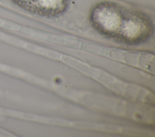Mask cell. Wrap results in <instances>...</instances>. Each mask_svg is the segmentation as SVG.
Returning <instances> with one entry per match:
<instances>
[{
  "instance_id": "1",
  "label": "cell",
  "mask_w": 155,
  "mask_h": 137,
  "mask_svg": "<svg viewBox=\"0 0 155 137\" xmlns=\"http://www.w3.org/2000/svg\"><path fill=\"white\" fill-rule=\"evenodd\" d=\"M90 19L97 31L124 43L145 42L154 31L153 22L147 14L111 1L97 4Z\"/></svg>"
},
{
  "instance_id": "2",
  "label": "cell",
  "mask_w": 155,
  "mask_h": 137,
  "mask_svg": "<svg viewBox=\"0 0 155 137\" xmlns=\"http://www.w3.org/2000/svg\"><path fill=\"white\" fill-rule=\"evenodd\" d=\"M21 8L32 13L47 18L64 14L67 10L69 0H12Z\"/></svg>"
}]
</instances>
